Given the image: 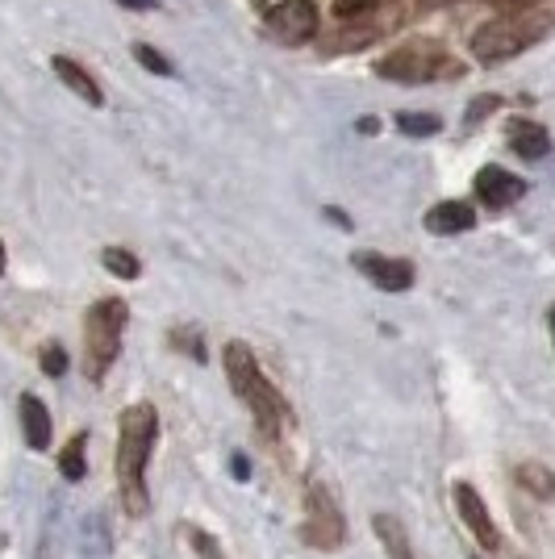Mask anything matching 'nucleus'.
I'll return each mask as SVG.
<instances>
[{
	"instance_id": "nucleus-1",
	"label": "nucleus",
	"mask_w": 555,
	"mask_h": 559,
	"mask_svg": "<svg viewBox=\"0 0 555 559\" xmlns=\"http://www.w3.org/2000/svg\"><path fill=\"white\" fill-rule=\"evenodd\" d=\"M160 439V414L151 401H134L117 414V501L130 518H146L151 513V489H146V464Z\"/></svg>"
},
{
	"instance_id": "nucleus-2",
	"label": "nucleus",
	"mask_w": 555,
	"mask_h": 559,
	"mask_svg": "<svg viewBox=\"0 0 555 559\" xmlns=\"http://www.w3.org/2000/svg\"><path fill=\"white\" fill-rule=\"evenodd\" d=\"M222 364H226V380H231V393L247 405V414H251L255 430L268 439L272 447H280L288 435H293V426H297V414H293V405H288V396L280 393L276 384L263 376L259 368V359H255V350L243 343V338H234L226 343L222 350Z\"/></svg>"
},
{
	"instance_id": "nucleus-3",
	"label": "nucleus",
	"mask_w": 555,
	"mask_h": 559,
	"mask_svg": "<svg viewBox=\"0 0 555 559\" xmlns=\"http://www.w3.org/2000/svg\"><path fill=\"white\" fill-rule=\"evenodd\" d=\"M555 25V17L547 9H513L506 17H493L485 22L476 34H472V55L481 59V63H501V59H513V55H522V50H531L547 29Z\"/></svg>"
},
{
	"instance_id": "nucleus-4",
	"label": "nucleus",
	"mask_w": 555,
	"mask_h": 559,
	"mask_svg": "<svg viewBox=\"0 0 555 559\" xmlns=\"http://www.w3.org/2000/svg\"><path fill=\"white\" fill-rule=\"evenodd\" d=\"M126 322H130V309H126V301H117V297L88 305V313H84V376L93 384H101L109 376V368L117 364Z\"/></svg>"
},
{
	"instance_id": "nucleus-5",
	"label": "nucleus",
	"mask_w": 555,
	"mask_h": 559,
	"mask_svg": "<svg viewBox=\"0 0 555 559\" xmlns=\"http://www.w3.org/2000/svg\"><path fill=\"white\" fill-rule=\"evenodd\" d=\"M380 75L385 80H401V84H430V80H451L460 75V63L439 47V43H405L393 55L380 59Z\"/></svg>"
},
{
	"instance_id": "nucleus-6",
	"label": "nucleus",
	"mask_w": 555,
	"mask_h": 559,
	"mask_svg": "<svg viewBox=\"0 0 555 559\" xmlns=\"http://www.w3.org/2000/svg\"><path fill=\"white\" fill-rule=\"evenodd\" d=\"M302 543L314 551H339L347 543V518L339 497L326 489L322 480H309L305 485V522H302Z\"/></svg>"
},
{
	"instance_id": "nucleus-7",
	"label": "nucleus",
	"mask_w": 555,
	"mask_h": 559,
	"mask_svg": "<svg viewBox=\"0 0 555 559\" xmlns=\"http://www.w3.org/2000/svg\"><path fill=\"white\" fill-rule=\"evenodd\" d=\"M263 29L280 47H305L318 34V4L314 0H280L268 9Z\"/></svg>"
},
{
	"instance_id": "nucleus-8",
	"label": "nucleus",
	"mask_w": 555,
	"mask_h": 559,
	"mask_svg": "<svg viewBox=\"0 0 555 559\" xmlns=\"http://www.w3.org/2000/svg\"><path fill=\"white\" fill-rule=\"evenodd\" d=\"M351 263L380 288V293H410L414 288V263L393 255H376V251H355Z\"/></svg>"
},
{
	"instance_id": "nucleus-9",
	"label": "nucleus",
	"mask_w": 555,
	"mask_h": 559,
	"mask_svg": "<svg viewBox=\"0 0 555 559\" xmlns=\"http://www.w3.org/2000/svg\"><path fill=\"white\" fill-rule=\"evenodd\" d=\"M456 510H460L463 526L476 535V543L485 547V551H501V531H497V522L488 518V506L481 501V492L472 489V485H456Z\"/></svg>"
},
{
	"instance_id": "nucleus-10",
	"label": "nucleus",
	"mask_w": 555,
	"mask_h": 559,
	"mask_svg": "<svg viewBox=\"0 0 555 559\" xmlns=\"http://www.w3.org/2000/svg\"><path fill=\"white\" fill-rule=\"evenodd\" d=\"M522 197H527V180L522 176H513L506 167H481L476 171V201L485 210H509Z\"/></svg>"
},
{
	"instance_id": "nucleus-11",
	"label": "nucleus",
	"mask_w": 555,
	"mask_h": 559,
	"mask_svg": "<svg viewBox=\"0 0 555 559\" xmlns=\"http://www.w3.org/2000/svg\"><path fill=\"white\" fill-rule=\"evenodd\" d=\"M17 414H22V435L29 451H50V439H55V426H50V409L43 396L22 393L17 396Z\"/></svg>"
},
{
	"instance_id": "nucleus-12",
	"label": "nucleus",
	"mask_w": 555,
	"mask_h": 559,
	"mask_svg": "<svg viewBox=\"0 0 555 559\" xmlns=\"http://www.w3.org/2000/svg\"><path fill=\"white\" fill-rule=\"evenodd\" d=\"M422 226L439 238H451V234H463L476 226V210L468 201H439L435 210L422 217Z\"/></svg>"
},
{
	"instance_id": "nucleus-13",
	"label": "nucleus",
	"mask_w": 555,
	"mask_h": 559,
	"mask_svg": "<svg viewBox=\"0 0 555 559\" xmlns=\"http://www.w3.org/2000/svg\"><path fill=\"white\" fill-rule=\"evenodd\" d=\"M506 139H509V146H513V155H522V159H543V155L552 151V139H547V130H543L539 121H527V117L509 121Z\"/></svg>"
},
{
	"instance_id": "nucleus-14",
	"label": "nucleus",
	"mask_w": 555,
	"mask_h": 559,
	"mask_svg": "<svg viewBox=\"0 0 555 559\" xmlns=\"http://www.w3.org/2000/svg\"><path fill=\"white\" fill-rule=\"evenodd\" d=\"M50 68H55V75H59V80H63V84H68L80 100H88V105H101V100H105L101 84H96L93 75L80 68L75 59H68V55H55V63H50Z\"/></svg>"
},
{
	"instance_id": "nucleus-15",
	"label": "nucleus",
	"mask_w": 555,
	"mask_h": 559,
	"mask_svg": "<svg viewBox=\"0 0 555 559\" xmlns=\"http://www.w3.org/2000/svg\"><path fill=\"white\" fill-rule=\"evenodd\" d=\"M371 526H376V538H380V547H385V559H414L410 535H405V526L397 522L393 513H376Z\"/></svg>"
},
{
	"instance_id": "nucleus-16",
	"label": "nucleus",
	"mask_w": 555,
	"mask_h": 559,
	"mask_svg": "<svg viewBox=\"0 0 555 559\" xmlns=\"http://www.w3.org/2000/svg\"><path fill=\"white\" fill-rule=\"evenodd\" d=\"M59 472H63V480H71V485H80L88 476V430H75L68 439L63 455H59Z\"/></svg>"
},
{
	"instance_id": "nucleus-17",
	"label": "nucleus",
	"mask_w": 555,
	"mask_h": 559,
	"mask_svg": "<svg viewBox=\"0 0 555 559\" xmlns=\"http://www.w3.org/2000/svg\"><path fill=\"white\" fill-rule=\"evenodd\" d=\"M513 476H518V485L531 492V497H543V501L555 497V476L543 464H522Z\"/></svg>"
},
{
	"instance_id": "nucleus-18",
	"label": "nucleus",
	"mask_w": 555,
	"mask_h": 559,
	"mask_svg": "<svg viewBox=\"0 0 555 559\" xmlns=\"http://www.w3.org/2000/svg\"><path fill=\"white\" fill-rule=\"evenodd\" d=\"M101 263H105L117 280H139L142 276L139 255H134V251H126V247H105V251H101Z\"/></svg>"
},
{
	"instance_id": "nucleus-19",
	"label": "nucleus",
	"mask_w": 555,
	"mask_h": 559,
	"mask_svg": "<svg viewBox=\"0 0 555 559\" xmlns=\"http://www.w3.org/2000/svg\"><path fill=\"white\" fill-rule=\"evenodd\" d=\"M167 343L180 350V355H188V359H197V364H205V338H201V330L197 326H176L172 334H167Z\"/></svg>"
},
{
	"instance_id": "nucleus-20",
	"label": "nucleus",
	"mask_w": 555,
	"mask_h": 559,
	"mask_svg": "<svg viewBox=\"0 0 555 559\" xmlns=\"http://www.w3.org/2000/svg\"><path fill=\"white\" fill-rule=\"evenodd\" d=\"M397 130L410 139H430L442 130V121L435 114H397Z\"/></svg>"
},
{
	"instance_id": "nucleus-21",
	"label": "nucleus",
	"mask_w": 555,
	"mask_h": 559,
	"mask_svg": "<svg viewBox=\"0 0 555 559\" xmlns=\"http://www.w3.org/2000/svg\"><path fill=\"white\" fill-rule=\"evenodd\" d=\"M401 4H405V0H376V4H371V9H368V17H371L368 38H376L385 25H393L397 17H401Z\"/></svg>"
},
{
	"instance_id": "nucleus-22",
	"label": "nucleus",
	"mask_w": 555,
	"mask_h": 559,
	"mask_svg": "<svg viewBox=\"0 0 555 559\" xmlns=\"http://www.w3.org/2000/svg\"><path fill=\"white\" fill-rule=\"evenodd\" d=\"M38 368L50 376V380H59V376L68 372V350L59 347V343H47L43 355H38Z\"/></svg>"
},
{
	"instance_id": "nucleus-23",
	"label": "nucleus",
	"mask_w": 555,
	"mask_h": 559,
	"mask_svg": "<svg viewBox=\"0 0 555 559\" xmlns=\"http://www.w3.org/2000/svg\"><path fill=\"white\" fill-rule=\"evenodd\" d=\"M134 55H139V63H146V71H155V75H172V63L163 59L160 50H151V47H134Z\"/></svg>"
},
{
	"instance_id": "nucleus-24",
	"label": "nucleus",
	"mask_w": 555,
	"mask_h": 559,
	"mask_svg": "<svg viewBox=\"0 0 555 559\" xmlns=\"http://www.w3.org/2000/svg\"><path fill=\"white\" fill-rule=\"evenodd\" d=\"M192 547H197V556L201 559H226L222 551H217V538L205 535V531H192Z\"/></svg>"
},
{
	"instance_id": "nucleus-25",
	"label": "nucleus",
	"mask_w": 555,
	"mask_h": 559,
	"mask_svg": "<svg viewBox=\"0 0 555 559\" xmlns=\"http://www.w3.org/2000/svg\"><path fill=\"white\" fill-rule=\"evenodd\" d=\"M376 0H334V13L339 17H364Z\"/></svg>"
},
{
	"instance_id": "nucleus-26",
	"label": "nucleus",
	"mask_w": 555,
	"mask_h": 559,
	"mask_svg": "<svg viewBox=\"0 0 555 559\" xmlns=\"http://www.w3.org/2000/svg\"><path fill=\"white\" fill-rule=\"evenodd\" d=\"M488 109H497V96H481V105H472V114H468V121H481V117H485Z\"/></svg>"
},
{
	"instance_id": "nucleus-27",
	"label": "nucleus",
	"mask_w": 555,
	"mask_h": 559,
	"mask_svg": "<svg viewBox=\"0 0 555 559\" xmlns=\"http://www.w3.org/2000/svg\"><path fill=\"white\" fill-rule=\"evenodd\" d=\"M231 467H234V476H238V480H251V460H247V455H234Z\"/></svg>"
},
{
	"instance_id": "nucleus-28",
	"label": "nucleus",
	"mask_w": 555,
	"mask_h": 559,
	"mask_svg": "<svg viewBox=\"0 0 555 559\" xmlns=\"http://www.w3.org/2000/svg\"><path fill=\"white\" fill-rule=\"evenodd\" d=\"M501 4H513V9H531V4H539V0H501Z\"/></svg>"
},
{
	"instance_id": "nucleus-29",
	"label": "nucleus",
	"mask_w": 555,
	"mask_h": 559,
	"mask_svg": "<svg viewBox=\"0 0 555 559\" xmlns=\"http://www.w3.org/2000/svg\"><path fill=\"white\" fill-rule=\"evenodd\" d=\"M426 9H442V4H451V0H422Z\"/></svg>"
},
{
	"instance_id": "nucleus-30",
	"label": "nucleus",
	"mask_w": 555,
	"mask_h": 559,
	"mask_svg": "<svg viewBox=\"0 0 555 559\" xmlns=\"http://www.w3.org/2000/svg\"><path fill=\"white\" fill-rule=\"evenodd\" d=\"M4 263H9V255H4V242H0V276H4Z\"/></svg>"
},
{
	"instance_id": "nucleus-31",
	"label": "nucleus",
	"mask_w": 555,
	"mask_h": 559,
	"mask_svg": "<svg viewBox=\"0 0 555 559\" xmlns=\"http://www.w3.org/2000/svg\"><path fill=\"white\" fill-rule=\"evenodd\" d=\"M552 338H555V309H552Z\"/></svg>"
}]
</instances>
